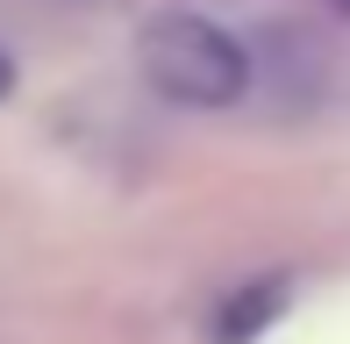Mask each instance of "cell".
<instances>
[{
  "mask_svg": "<svg viewBox=\"0 0 350 344\" xmlns=\"http://www.w3.org/2000/svg\"><path fill=\"white\" fill-rule=\"evenodd\" d=\"M136 65L165 101L200 108V115L236 108L250 93V51L208 14H157L136 36Z\"/></svg>",
  "mask_w": 350,
  "mask_h": 344,
  "instance_id": "cell-1",
  "label": "cell"
},
{
  "mask_svg": "<svg viewBox=\"0 0 350 344\" xmlns=\"http://www.w3.org/2000/svg\"><path fill=\"white\" fill-rule=\"evenodd\" d=\"M8 93H14V58L0 51V101H8Z\"/></svg>",
  "mask_w": 350,
  "mask_h": 344,
  "instance_id": "cell-3",
  "label": "cell"
},
{
  "mask_svg": "<svg viewBox=\"0 0 350 344\" xmlns=\"http://www.w3.org/2000/svg\"><path fill=\"white\" fill-rule=\"evenodd\" d=\"M279 302H286V280H258V287L229 294V302H221V316H215V344H250L265 323L279 316Z\"/></svg>",
  "mask_w": 350,
  "mask_h": 344,
  "instance_id": "cell-2",
  "label": "cell"
},
{
  "mask_svg": "<svg viewBox=\"0 0 350 344\" xmlns=\"http://www.w3.org/2000/svg\"><path fill=\"white\" fill-rule=\"evenodd\" d=\"M336 8H343V14H350V0H336Z\"/></svg>",
  "mask_w": 350,
  "mask_h": 344,
  "instance_id": "cell-4",
  "label": "cell"
}]
</instances>
